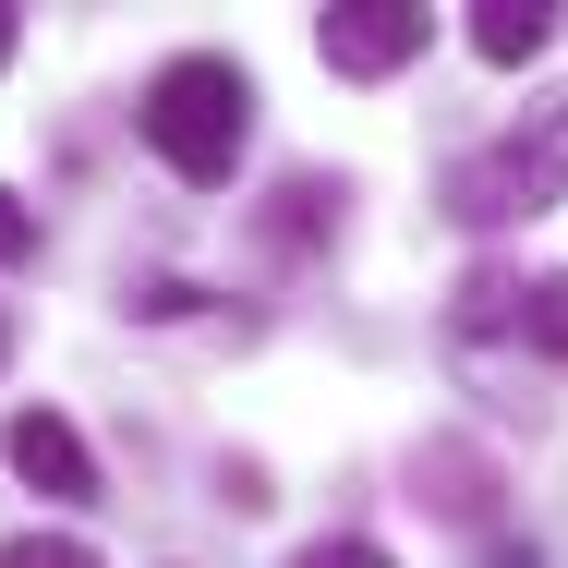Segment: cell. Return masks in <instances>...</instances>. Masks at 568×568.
Segmentation results:
<instances>
[{"label":"cell","instance_id":"14","mask_svg":"<svg viewBox=\"0 0 568 568\" xmlns=\"http://www.w3.org/2000/svg\"><path fill=\"white\" fill-rule=\"evenodd\" d=\"M484 568H545V545H508V532H496V545H484Z\"/></svg>","mask_w":568,"mask_h":568},{"label":"cell","instance_id":"2","mask_svg":"<svg viewBox=\"0 0 568 568\" xmlns=\"http://www.w3.org/2000/svg\"><path fill=\"white\" fill-rule=\"evenodd\" d=\"M545 206H568V85L532 98L508 133H484L448 170V219L459 230H532Z\"/></svg>","mask_w":568,"mask_h":568},{"label":"cell","instance_id":"5","mask_svg":"<svg viewBox=\"0 0 568 568\" xmlns=\"http://www.w3.org/2000/svg\"><path fill=\"white\" fill-rule=\"evenodd\" d=\"M0 459L37 484V496H98V459H85V436L37 399V412H12V436H0Z\"/></svg>","mask_w":568,"mask_h":568},{"label":"cell","instance_id":"1","mask_svg":"<svg viewBox=\"0 0 568 568\" xmlns=\"http://www.w3.org/2000/svg\"><path fill=\"white\" fill-rule=\"evenodd\" d=\"M145 145L194 182V194H219L230 170H242V145H254V85H242V61H219V49H182L158 85H145Z\"/></svg>","mask_w":568,"mask_h":568},{"label":"cell","instance_id":"4","mask_svg":"<svg viewBox=\"0 0 568 568\" xmlns=\"http://www.w3.org/2000/svg\"><path fill=\"white\" fill-rule=\"evenodd\" d=\"M412 496H424L436 520H471V532H484L496 496H508V471H496L484 448H459V436H424V448H412Z\"/></svg>","mask_w":568,"mask_h":568},{"label":"cell","instance_id":"11","mask_svg":"<svg viewBox=\"0 0 568 568\" xmlns=\"http://www.w3.org/2000/svg\"><path fill=\"white\" fill-rule=\"evenodd\" d=\"M194 303H206V291H194V278H145V291H133V315H145V327H182V315H194Z\"/></svg>","mask_w":568,"mask_h":568},{"label":"cell","instance_id":"10","mask_svg":"<svg viewBox=\"0 0 568 568\" xmlns=\"http://www.w3.org/2000/svg\"><path fill=\"white\" fill-rule=\"evenodd\" d=\"M508 315H520V278H496V266L459 278V327H508Z\"/></svg>","mask_w":568,"mask_h":568},{"label":"cell","instance_id":"8","mask_svg":"<svg viewBox=\"0 0 568 568\" xmlns=\"http://www.w3.org/2000/svg\"><path fill=\"white\" fill-rule=\"evenodd\" d=\"M508 327H520L532 351H557V363H568V266H557V278H520V315H508Z\"/></svg>","mask_w":568,"mask_h":568},{"label":"cell","instance_id":"3","mask_svg":"<svg viewBox=\"0 0 568 568\" xmlns=\"http://www.w3.org/2000/svg\"><path fill=\"white\" fill-rule=\"evenodd\" d=\"M315 49L351 85H387L399 61H424V0H327L315 12Z\"/></svg>","mask_w":568,"mask_h":568},{"label":"cell","instance_id":"7","mask_svg":"<svg viewBox=\"0 0 568 568\" xmlns=\"http://www.w3.org/2000/svg\"><path fill=\"white\" fill-rule=\"evenodd\" d=\"M327 230H339V182H278V219H266L278 254H303V242H327Z\"/></svg>","mask_w":568,"mask_h":568},{"label":"cell","instance_id":"16","mask_svg":"<svg viewBox=\"0 0 568 568\" xmlns=\"http://www.w3.org/2000/svg\"><path fill=\"white\" fill-rule=\"evenodd\" d=\"M0 363H12V315H0Z\"/></svg>","mask_w":568,"mask_h":568},{"label":"cell","instance_id":"12","mask_svg":"<svg viewBox=\"0 0 568 568\" xmlns=\"http://www.w3.org/2000/svg\"><path fill=\"white\" fill-rule=\"evenodd\" d=\"M291 568H399V557H387V545H363V532H339V545H303Z\"/></svg>","mask_w":568,"mask_h":568},{"label":"cell","instance_id":"13","mask_svg":"<svg viewBox=\"0 0 568 568\" xmlns=\"http://www.w3.org/2000/svg\"><path fill=\"white\" fill-rule=\"evenodd\" d=\"M24 254H37V219H24V194L0 182V266H24Z\"/></svg>","mask_w":568,"mask_h":568},{"label":"cell","instance_id":"6","mask_svg":"<svg viewBox=\"0 0 568 568\" xmlns=\"http://www.w3.org/2000/svg\"><path fill=\"white\" fill-rule=\"evenodd\" d=\"M545 49H557V0H471V61L520 73V61H545Z\"/></svg>","mask_w":568,"mask_h":568},{"label":"cell","instance_id":"9","mask_svg":"<svg viewBox=\"0 0 568 568\" xmlns=\"http://www.w3.org/2000/svg\"><path fill=\"white\" fill-rule=\"evenodd\" d=\"M0 568H98V545H73V532H12Z\"/></svg>","mask_w":568,"mask_h":568},{"label":"cell","instance_id":"15","mask_svg":"<svg viewBox=\"0 0 568 568\" xmlns=\"http://www.w3.org/2000/svg\"><path fill=\"white\" fill-rule=\"evenodd\" d=\"M12 49H24V12H12V0H0V61H12Z\"/></svg>","mask_w":568,"mask_h":568}]
</instances>
